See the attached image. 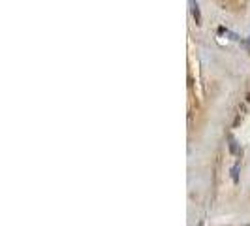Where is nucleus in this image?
<instances>
[{
    "mask_svg": "<svg viewBox=\"0 0 250 226\" xmlns=\"http://www.w3.org/2000/svg\"><path fill=\"white\" fill-rule=\"evenodd\" d=\"M247 102H250V92L247 94Z\"/></svg>",
    "mask_w": 250,
    "mask_h": 226,
    "instance_id": "nucleus-4",
    "label": "nucleus"
},
{
    "mask_svg": "<svg viewBox=\"0 0 250 226\" xmlns=\"http://www.w3.org/2000/svg\"><path fill=\"white\" fill-rule=\"evenodd\" d=\"M192 13H194L196 25H201V15H199V9H198V4H194V8H192Z\"/></svg>",
    "mask_w": 250,
    "mask_h": 226,
    "instance_id": "nucleus-1",
    "label": "nucleus"
},
{
    "mask_svg": "<svg viewBox=\"0 0 250 226\" xmlns=\"http://www.w3.org/2000/svg\"><path fill=\"white\" fill-rule=\"evenodd\" d=\"M230 151L233 155H239V149H237V141L235 140H230Z\"/></svg>",
    "mask_w": 250,
    "mask_h": 226,
    "instance_id": "nucleus-2",
    "label": "nucleus"
},
{
    "mask_svg": "<svg viewBox=\"0 0 250 226\" xmlns=\"http://www.w3.org/2000/svg\"><path fill=\"white\" fill-rule=\"evenodd\" d=\"M237 170H239V166H235V168L231 170V175H233V181H237Z\"/></svg>",
    "mask_w": 250,
    "mask_h": 226,
    "instance_id": "nucleus-3",
    "label": "nucleus"
}]
</instances>
